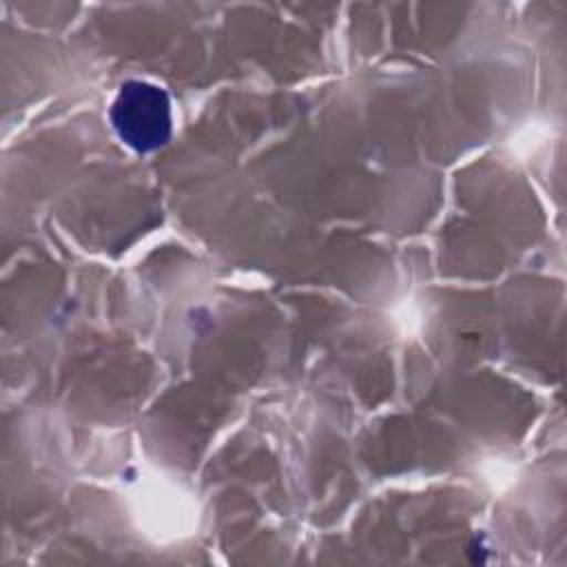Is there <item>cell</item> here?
Returning a JSON list of instances; mask_svg holds the SVG:
<instances>
[{"label":"cell","instance_id":"cell-1","mask_svg":"<svg viewBox=\"0 0 567 567\" xmlns=\"http://www.w3.org/2000/svg\"><path fill=\"white\" fill-rule=\"evenodd\" d=\"M111 124L117 137L137 153H151L168 144L173 135L171 97L164 89L142 80H128L120 86Z\"/></svg>","mask_w":567,"mask_h":567}]
</instances>
